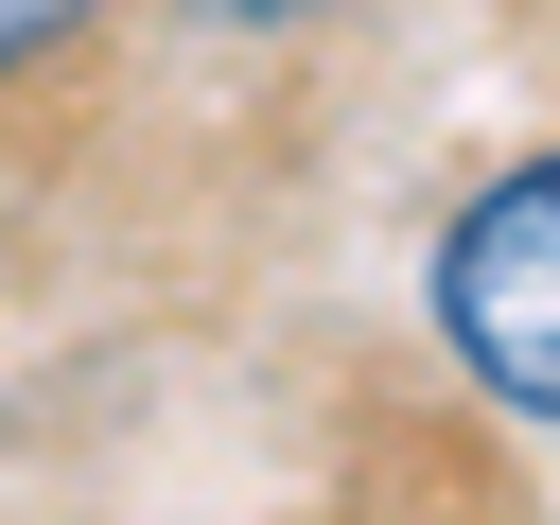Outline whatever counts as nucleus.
Wrapping results in <instances>:
<instances>
[{
	"label": "nucleus",
	"instance_id": "nucleus-1",
	"mask_svg": "<svg viewBox=\"0 0 560 525\" xmlns=\"http://www.w3.org/2000/svg\"><path fill=\"white\" fill-rule=\"evenodd\" d=\"M420 315H438V368H455L472 402H508V420L560 438V158H508V175L438 228Z\"/></svg>",
	"mask_w": 560,
	"mask_h": 525
},
{
	"label": "nucleus",
	"instance_id": "nucleus-2",
	"mask_svg": "<svg viewBox=\"0 0 560 525\" xmlns=\"http://www.w3.org/2000/svg\"><path fill=\"white\" fill-rule=\"evenodd\" d=\"M88 18H105V0H0V88L52 70V52H88Z\"/></svg>",
	"mask_w": 560,
	"mask_h": 525
},
{
	"label": "nucleus",
	"instance_id": "nucleus-3",
	"mask_svg": "<svg viewBox=\"0 0 560 525\" xmlns=\"http://www.w3.org/2000/svg\"><path fill=\"white\" fill-rule=\"evenodd\" d=\"M210 35H280V18H315V0H192Z\"/></svg>",
	"mask_w": 560,
	"mask_h": 525
}]
</instances>
